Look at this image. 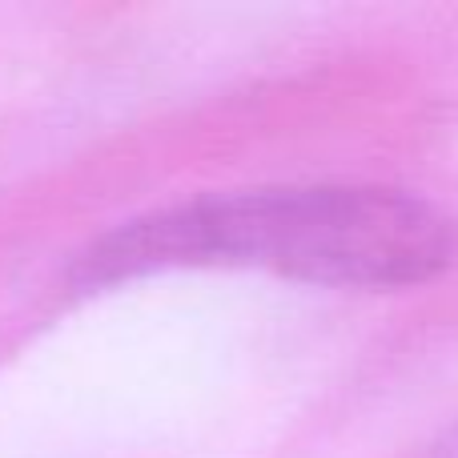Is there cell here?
Instances as JSON below:
<instances>
[{
  "label": "cell",
  "instance_id": "obj_1",
  "mask_svg": "<svg viewBox=\"0 0 458 458\" xmlns=\"http://www.w3.org/2000/svg\"><path fill=\"white\" fill-rule=\"evenodd\" d=\"M458 233L430 201L374 185H277L198 198L113 229L81 253L77 285L169 266H258L318 285L398 290L438 277Z\"/></svg>",
  "mask_w": 458,
  "mask_h": 458
}]
</instances>
